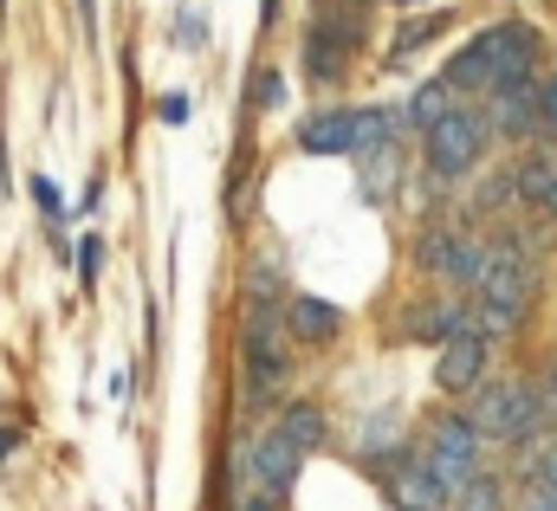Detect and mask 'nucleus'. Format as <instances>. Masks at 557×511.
<instances>
[{
    "label": "nucleus",
    "mask_w": 557,
    "mask_h": 511,
    "mask_svg": "<svg viewBox=\"0 0 557 511\" xmlns=\"http://www.w3.org/2000/svg\"><path fill=\"white\" fill-rule=\"evenodd\" d=\"M447 91H454L447 78H441V85H421V91H416V111H409V117H416L421 129H434L441 117H454V104H447Z\"/></svg>",
    "instance_id": "dca6fc26"
},
{
    "label": "nucleus",
    "mask_w": 557,
    "mask_h": 511,
    "mask_svg": "<svg viewBox=\"0 0 557 511\" xmlns=\"http://www.w3.org/2000/svg\"><path fill=\"white\" fill-rule=\"evenodd\" d=\"M512 182H519V201H525L532 214L557 221V155H525Z\"/></svg>",
    "instance_id": "9b49d317"
},
{
    "label": "nucleus",
    "mask_w": 557,
    "mask_h": 511,
    "mask_svg": "<svg viewBox=\"0 0 557 511\" xmlns=\"http://www.w3.org/2000/svg\"><path fill=\"white\" fill-rule=\"evenodd\" d=\"M545 124L557 129V78H552V85H545Z\"/></svg>",
    "instance_id": "5701e85b"
},
{
    "label": "nucleus",
    "mask_w": 557,
    "mask_h": 511,
    "mask_svg": "<svg viewBox=\"0 0 557 511\" xmlns=\"http://www.w3.org/2000/svg\"><path fill=\"white\" fill-rule=\"evenodd\" d=\"M33 195H39V208H46V214H65V208H59V188H52V182H46V175H39V182H33Z\"/></svg>",
    "instance_id": "4be33fe9"
},
{
    "label": "nucleus",
    "mask_w": 557,
    "mask_h": 511,
    "mask_svg": "<svg viewBox=\"0 0 557 511\" xmlns=\"http://www.w3.org/2000/svg\"><path fill=\"white\" fill-rule=\"evenodd\" d=\"M273 104H285V78L267 65V72H253V111H273Z\"/></svg>",
    "instance_id": "a211bd4d"
},
{
    "label": "nucleus",
    "mask_w": 557,
    "mask_h": 511,
    "mask_svg": "<svg viewBox=\"0 0 557 511\" xmlns=\"http://www.w3.org/2000/svg\"><path fill=\"white\" fill-rule=\"evenodd\" d=\"M486 337L480 331H454L447 344H434V388H447V395H473V388H486Z\"/></svg>",
    "instance_id": "6e6552de"
},
{
    "label": "nucleus",
    "mask_w": 557,
    "mask_h": 511,
    "mask_svg": "<svg viewBox=\"0 0 557 511\" xmlns=\"http://www.w3.org/2000/svg\"><path fill=\"white\" fill-rule=\"evenodd\" d=\"M273 427L298 447V453H318V447H324V408H318V401H292Z\"/></svg>",
    "instance_id": "ddd939ff"
},
{
    "label": "nucleus",
    "mask_w": 557,
    "mask_h": 511,
    "mask_svg": "<svg viewBox=\"0 0 557 511\" xmlns=\"http://www.w3.org/2000/svg\"><path fill=\"white\" fill-rule=\"evenodd\" d=\"M240 511H273V499H247Z\"/></svg>",
    "instance_id": "b1692460"
},
{
    "label": "nucleus",
    "mask_w": 557,
    "mask_h": 511,
    "mask_svg": "<svg viewBox=\"0 0 557 511\" xmlns=\"http://www.w3.org/2000/svg\"><path fill=\"white\" fill-rule=\"evenodd\" d=\"M493 117H499V129H506V136H525V129L545 117V98H532V91H506Z\"/></svg>",
    "instance_id": "4468645a"
},
{
    "label": "nucleus",
    "mask_w": 557,
    "mask_h": 511,
    "mask_svg": "<svg viewBox=\"0 0 557 511\" xmlns=\"http://www.w3.org/2000/svg\"><path fill=\"white\" fill-rule=\"evenodd\" d=\"M98 259H104V247H98V240H85V247H78V272H85V278H98Z\"/></svg>",
    "instance_id": "412c9836"
},
{
    "label": "nucleus",
    "mask_w": 557,
    "mask_h": 511,
    "mask_svg": "<svg viewBox=\"0 0 557 511\" xmlns=\"http://www.w3.org/2000/svg\"><path fill=\"white\" fill-rule=\"evenodd\" d=\"M298 460H305V453H298V447H292V440L273 427V434L253 447V466H247V473H253V486H260L267 499H278V493H292V479H298Z\"/></svg>",
    "instance_id": "9d476101"
},
{
    "label": "nucleus",
    "mask_w": 557,
    "mask_h": 511,
    "mask_svg": "<svg viewBox=\"0 0 557 511\" xmlns=\"http://www.w3.org/2000/svg\"><path fill=\"white\" fill-rule=\"evenodd\" d=\"M454 511H506V486H499L493 473H480V479H467V486H460Z\"/></svg>",
    "instance_id": "2eb2a0df"
},
{
    "label": "nucleus",
    "mask_w": 557,
    "mask_h": 511,
    "mask_svg": "<svg viewBox=\"0 0 557 511\" xmlns=\"http://www.w3.org/2000/svg\"><path fill=\"white\" fill-rule=\"evenodd\" d=\"M78 13H85V26H91V20H98V7H91V0H78Z\"/></svg>",
    "instance_id": "393cba45"
},
{
    "label": "nucleus",
    "mask_w": 557,
    "mask_h": 511,
    "mask_svg": "<svg viewBox=\"0 0 557 511\" xmlns=\"http://www.w3.org/2000/svg\"><path fill=\"white\" fill-rule=\"evenodd\" d=\"M480 155H486V117H473V111L441 117V124L428 129V142H421V162H428V175H441V182H460Z\"/></svg>",
    "instance_id": "39448f33"
},
{
    "label": "nucleus",
    "mask_w": 557,
    "mask_h": 511,
    "mask_svg": "<svg viewBox=\"0 0 557 511\" xmlns=\"http://www.w3.org/2000/svg\"><path fill=\"white\" fill-rule=\"evenodd\" d=\"M383 493L396 511H454V499H460V486L434 466V453H403L383 473Z\"/></svg>",
    "instance_id": "423d86ee"
},
{
    "label": "nucleus",
    "mask_w": 557,
    "mask_h": 511,
    "mask_svg": "<svg viewBox=\"0 0 557 511\" xmlns=\"http://www.w3.org/2000/svg\"><path fill=\"white\" fill-rule=\"evenodd\" d=\"M162 124H188V98H182V91L162 98Z\"/></svg>",
    "instance_id": "aec40b11"
},
{
    "label": "nucleus",
    "mask_w": 557,
    "mask_h": 511,
    "mask_svg": "<svg viewBox=\"0 0 557 511\" xmlns=\"http://www.w3.org/2000/svg\"><path fill=\"white\" fill-rule=\"evenodd\" d=\"M389 136H396L389 111H318L298 124V149L305 155H370Z\"/></svg>",
    "instance_id": "f03ea898"
},
{
    "label": "nucleus",
    "mask_w": 557,
    "mask_h": 511,
    "mask_svg": "<svg viewBox=\"0 0 557 511\" xmlns=\"http://www.w3.org/2000/svg\"><path fill=\"white\" fill-rule=\"evenodd\" d=\"M285 331L305 337V344H331V337H337V304H324V298H292V304H285Z\"/></svg>",
    "instance_id": "f8f14e48"
},
{
    "label": "nucleus",
    "mask_w": 557,
    "mask_h": 511,
    "mask_svg": "<svg viewBox=\"0 0 557 511\" xmlns=\"http://www.w3.org/2000/svg\"><path fill=\"white\" fill-rule=\"evenodd\" d=\"M545 401H552V414H557V370H552V388H545Z\"/></svg>",
    "instance_id": "a878e982"
},
{
    "label": "nucleus",
    "mask_w": 557,
    "mask_h": 511,
    "mask_svg": "<svg viewBox=\"0 0 557 511\" xmlns=\"http://www.w3.org/2000/svg\"><path fill=\"white\" fill-rule=\"evenodd\" d=\"M545 408H552V401L532 383H486L480 401H473V427H480L486 440H525Z\"/></svg>",
    "instance_id": "20e7f679"
},
{
    "label": "nucleus",
    "mask_w": 557,
    "mask_h": 511,
    "mask_svg": "<svg viewBox=\"0 0 557 511\" xmlns=\"http://www.w3.org/2000/svg\"><path fill=\"white\" fill-rule=\"evenodd\" d=\"M285 311L267 304V298H253V311H247V324H240V357H247V388L253 395H273L285 376H292V350H285Z\"/></svg>",
    "instance_id": "7ed1b4c3"
},
{
    "label": "nucleus",
    "mask_w": 557,
    "mask_h": 511,
    "mask_svg": "<svg viewBox=\"0 0 557 511\" xmlns=\"http://www.w3.org/2000/svg\"><path fill=\"white\" fill-rule=\"evenodd\" d=\"M447 33V13H434V20H409L403 33H396V52H416V46H428V39H441Z\"/></svg>",
    "instance_id": "f3484780"
},
{
    "label": "nucleus",
    "mask_w": 557,
    "mask_h": 511,
    "mask_svg": "<svg viewBox=\"0 0 557 511\" xmlns=\"http://www.w3.org/2000/svg\"><path fill=\"white\" fill-rule=\"evenodd\" d=\"M532 479H539L545 493H557V440L545 447V453H539V466H532Z\"/></svg>",
    "instance_id": "6ab92c4d"
},
{
    "label": "nucleus",
    "mask_w": 557,
    "mask_h": 511,
    "mask_svg": "<svg viewBox=\"0 0 557 511\" xmlns=\"http://www.w3.org/2000/svg\"><path fill=\"white\" fill-rule=\"evenodd\" d=\"M428 453H434V466H441L454 486H467V479H480L486 434L473 427V414H441V421H434V434H428Z\"/></svg>",
    "instance_id": "0eeeda50"
},
{
    "label": "nucleus",
    "mask_w": 557,
    "mask_h": 511,
    "mask_svg": "<svg viewBox=\"0 0 557 511\" xmlns=\"http://www.w3.org/2000/svg\"><path fill=\"white\" fill-rule=\"evenodd\" d=\"M480 298H499L512 311L532 304V259H525L519 240H486V285H480Z\"/></svg>",
    "instance_id": "1a4fd4ad"
},
{
    "label": "nucleus",
    "mask_w": 557,
    "mask_h": 511,
    "mask_svg": "<svg viewBox=\"0 0 557 511\" xmlns=\"http://www.w3.org/2000/svg\"><path fill=\"white\" fill-rule=\"evenodd\" d=\"M539 52H545L539 26H525V20H499V26H486L480 39H467V52H454L447 85H454V91H480V98L532 91Z\"/></svg>",
    "instance_id": "f257e3e1"
}]
</instances>
